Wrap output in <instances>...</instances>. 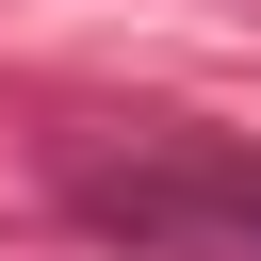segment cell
Wrapping results in <instances>:
<instances>
[{
  "label": "cell",
  "mask_w": 261,
  "mask_h": 261,
  "mask_svg": "<svg viewBox=\"0 0 261 261\" xmlns=\"http://www.w3.org/2000/svg\"><path fill=\"white\" fill-rule=\"evenodd\" d=\"M114 245H147V261H261V163H82L65 179Z\"/></svg>",
  "instance_id": "6da1fadb"
}]
</instances>
